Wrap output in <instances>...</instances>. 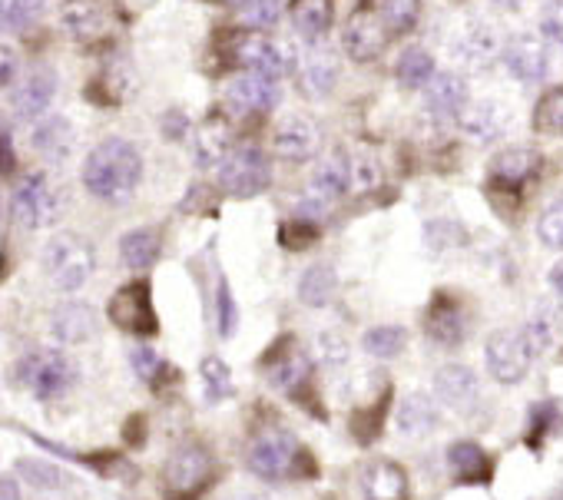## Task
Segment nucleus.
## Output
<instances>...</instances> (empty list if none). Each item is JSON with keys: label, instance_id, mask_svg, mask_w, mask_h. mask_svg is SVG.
Returning a JSON list of instances; mask_svg holds the SVG:
<instances>
[{"label": "nucleus", "instance_id": "3c124183", "mask_svg": "<svg viewBox=\"0 0 563 500\" xmlns=\"http://www.w3.org/2000/svg\"><path fill=\"white\" fill-rule=\"evenodd\" d=\"M282 245H292V248H302V245H309L312 238H316V225L312 222H302V219H296L286 232H282Z\"/></svg>", "mask_w": 563, "mask_h": 500}, {"label": "nucleus", "instance_id": "f8f14e48", "mask_svg": "<svg viewBox=\"0 0 563 500\" xmlns=\"http://www.w3.org/2000/svg\"><path fill=\"white\" fill-rule=\"evenodd\" d=\"M391 31L385 27L382 14L362 0V4L349 14L345 31H342V51L355 60V64H372L385 54Z\"/></svg>", "mask_w": 563, "mask_h": 500}, {"label": "nucleus", "instance_id": "b1692460", "mask_svg": "<svg viewBox=\"0 0 563 500\" xmlns=\"http://www.w3.org/2000/svg\"><path fill=\"white\" fill-rule=\"evenodd\" d=\"M349 186H352V163H349V156L342 149H335V153H329L316 166V173H312V196L322 199V202H335V199H342V192Z\"/></svg>", "mask_w": 563, "mask_h": 500}, {"label": "nucleus", "instance_id": "1a4fd4ad", "mask_svg": "<svg viewBox=\"0 0 563 500\" xmlns=\"http://www.w3.org/2000/svg\"><path fill=\"white\" fill-rule=\"evenodd\" d=\"M533 345L527 338L523 329H500L487 338L484 345V362L494 381L500 385H517L527 378L530 365H533Z\"/></svg>", "mask_w": 563, "mask_h": 500}, {"label": "nucleus", "instance_id": "72a5a7b5", "mask_svg": "<svg viewBox=\"0 0 563 500\" xmlns=\"http://www.w3.org/2000/svg\"><path fill=\"white\" fill-rule=\"evenodd\" d=\"M335 286H339L335 273H332L329 266H316V269H309V273L302 276V282H299V299H302V305H309V309H322V305L332 302Z\"/></svg>", "mask_w": 563, "mask_h": 500}, {"label": "nucleus", "instance_id": "2eb2a0df", "mask_svg": "<svg viewBox=\"0 0 563 500\" xmlns=\"http://www.w3.org/2000/svg\"><path fill=\"white\" fill-rule=\"evenodd\" d=\"M424 332L428 338H434L438 345H457L467 332V312L464 305L448 296V292H438L424 312Z\"/></svg>", "mask_w": 563, "mask_h": 500}, {"label": "nucleus", "instance_id": "4d7b16f0", "mask_svg": "<svg viewBox=\"0 0 563 500\" xmlns=\"http://www.w3.org/2000/svg\"><path fill=\"white\" fill-rule=\"evenodd\" d=\"M140 424H143V414H136L133 421H126L123 437H126V441H133V444H143V427H140Z\"/></svg>", "mask_w": 563, "mask_h": 500}, {"label": "nucleus", "instance_id": "c85d7f7f", "mask_svg": "<svg viewBox=\"0 0 563 500\" xmlns=\"http://www.w3.org/2000/svg\"><path fill=\"white\" fill-rule=\"evenodd\" d=\"M229 153H232V126L222 113H212L196 136V156L202 166H212L222 163Z\"/></svg>", "mask_w": 563, "mask_h": 500}, {"label": "nucleus", "instance_id": "412c9836", "mask_svg": "<svg viewBox=\"0 0 563 500\" xmlns=\"http://www.w3.org/2000/svg\"><path fill=\"white\" fill-rule=\"evenodd\" d=\"M424 97H428V110L431 116L438 120H454L461 116V110L467 107V87L457 74H434L424 87Z\"/></svg>", "mask_w": 563, "mask_h": 500}, {"label": "nucleus", "instance_id": "7c9ffc66", "mask_svg": "<svg viewBox=\"0 0 563 500\" xmlns=\"http://www.w3.org/2000/svg\"><path fill=\"white\" fill-rule=\"evenodd\" d=\"M292 24L302 37L309 41H319L325 37V31L332 27V0H292Z\"/></svg>", "mask_w": 563, "mask_h": 500}, {"label": "nucleus", "instance_id": "bb28decb", "mask_svg": "<svg viewBox=\"0 0 563 500\" xmlns=\"http://www.w3.org/2000/svg\"><path fill=\"white\" fill-rule=\"evenodd\" d=\"M434 388L441 395L444 404L457 408V411H467L474 401H477V378L471 368L464 365H448L434 375Z\"/></svg>", "mask_w": 563, "mask_h": 500}, {"label": "nucleus", "instance_id": "37998d69", "mask_svg": "<svg viewBox=\"0 0 563 500\" xmlns=\"http://www.w3.org/2000/svg\"><path fill=\"white\" fill-rule=\"evenodd\" d=\"M388 398H391V391H385L372 411H368V408H362V411H355V414H352V434H355L362 444H372V441L382 434V427H385V414H388Z\"/></svg>", "mask_w": 563, "mask_h": 500}, {"label": "nucleus", "instance_id": "ddd939ff", "mask_svg": "<svg viewBox=\"0 0 563 500\" xmlns=\"http://www.w3.org/2000/svg\"><path fill=\"white\" fill-rule=\"evenodd\" d=\"M14 219L27 229H41L51 225L60 215V199L54 192V186L47 182L44 173H31L24 176V182L14 189Z\"/></svg>", "mask_w": 563, "mask_h": 500}, {"label": "nucleus", "instance_id": "f3484780", "mask_svg": "<svg viewBox=\"0 0 563 500\" xmlns=\"http://www.w3.org/2000/svg\"><path fill=\"white\" fill-rule=\"evenodd\" d=\"M500 60L523 84H540L547 77V70H550L547 47L537 37H514V41H507L504 51H500Z\"/></svg>", "mask_w": 563, "mask_h": 500}, {"label": "nucleus", "instance_id": "4c0bfd02", "mask_svg": "<svg viewBox=\"0 0 563 500\" xmlns=\"http://www.w3.org/2000/svg\"><path fill=\"white\" fill-rule=\"evenodd\" d=\"M556 427H560V408L553 401L533 404L530 408V418H527V434H523L527 447L530 451H540L543 447V437H550Z\"/></svg>", "mask_w": 563, "mask_h": 500}, {"label": "nucleus", "instance_id": "f704fd0d", "mask_svg": "<svg viewBox=\"0 0 563 500\" xmlns=\"http://www.w3.org/2000/svg\"><path fill=\"white\" fill-rule=\"evenodd\" d=\"M395 74H398L401 87L421 90V87H428V80L434 77V57H431L428 51H421V47H411V51L401 54Z\"/></svg>", "mask_w": 563, "mask_h": 500}, {"label": "nucleus", "instance_id": "9b49d317", "mask_svg": "<svg viewBox=\"0 0 563 500\" xmlns=\"http://www.w3.org/2000/svg\"><path fill=\"white\" fill-rule=\"evenodd\" d=\"M107 319L120 332H130V335H140V338L156 335L159 332V319H156V309H153L150 282L140 279V282H130V286L117 289L110 305H107Z\"/></svg>", "mask_w": 563, "mask_h": 500}, {"label": "nucleus", "instance_id": "09e8293b", "mask_svg": "<svg viewBox=\"0 0 563 500\" xmlns=\"http://www.w3.org/2000/svg\"><path fill=\"white\" fill-rule=\"evenodd\" d=\"M319 358H322L325 365H332V368L345 365V362H349V342H345L342 335H335V332H325V335L319 338Z\"/></svg>", "mask_w": 563, "mask_h": 500}, {"label": "nucleus", "instance_id": "423d86ee", "mask_svg": "<svg viewBox=\"0 0 563 500\" xmlns=\"http://www.w3.org/2000/svg\"><path fill=\"white\" fill-rule=\"evenodd\" d=\"M77 365L54 348H34L18 362V381L41 401H51L77 385Z\"/></svg>", "mask_w": 563, "mask_h": 500}, {"label": "nucleus", "instance_id": "5fc2aeb1", "mask_svg": "<svg viewBox=\"0 0 563 500\" xmlns=\"http://www.w3.org/2000/svg\"><path fill=\"white\" fill-rule=\"evenodd\" d=\"M0 500H21V484H18V477H11V474L0 477Z\"/></svg>", "mask_w": 563, "mask_h": 500}, {"label": "nucleus", "instance_id": "9d476101", "mask_svg": "<svg viewBox=\"0 0 563 500\" xmlns=\"http://www.w3.org/2000/svg\"><path fill=\"white\" fill-rule=\"evenodd\" d=\"M212 484V457L199 444L179 447L163 467V487L169 500H196Z\"/></svg>", "mask_w": 563, "mask_h": 500}, {"label": "nucleus", "instance_id": "39448f33", "mask_svg": "<svg viewBox=\"0 0 563 500\" xmlns=\"http://www.w3.org/2000/svg\"><path fill=\"white\" fill-rule=\"evenodd\" d=\"M44 269L51 276V282L64 292H77L80 286H87V279L93 276L97 256H93V245L80 235H54L44 245Z\"/></svg>", "mask_w": 563, "mask_h": 500}, {"label": "nucleus", "instance_id": "2f4dec72", "mask_svg": "<svg viewBox=\"0 0 563 500\" xmlns=\"http://www.w3.org/2000/svg\"><path fill=\"white\" fill-rule=\"evenodd\" d=\"M438 424V404L428 395H408L398 408V427L401 434H428Z\"/></svg>", "mask_w": 563, "mask_h": 500}, {"label": "nucleus", "instance_id": "473e14b6", "mask_svg": "<svg viewBox=\"0 0 563 500\" xmlns=\"http://www.w3.org/2000/svg\"><path fill=\"white\" fill-rule=\"evenodd\" d=\"M457 57H461L467 67H474V70L490 67L494 57H497V41H494V34H490L487 27H481V24L467 27L464 37H461V44H457Z\"/></svg>", "mask_w": 563, "mask_h": 500}, {"label": "nucleus", "instance_id": "a878e982", "mask_svg": "<svg viewBox=\"0 0 563 500\" xmlns=\"http://www.w3.org/2000/svg\"><path fill=\"white\" fill-rule=\"evenodd\" d=\"M365 500H408V474L395 460H375L365 470Z\"/></svg>", "mask_w": 563, "mask_h": 500}, {"label": "nucleus", "instance_id": "f257e3e1", "mask_svg": "<svg viewBox=\"0 0 563 500\" xmlns=\"http://www.w3.org/2000/svg\"><path fill=\"white\" fill-rule=\"evenodd\" d=\"M143 179V156L133 143L110 136L97 143L84 163V186L107 202H126Z\"/></svg>", "mask_w": 563, "mask_h": 500}, {"label": "nucleus", "instance_id": "bf43d9fd", "mask_svg": "<svg viewBox=\"0 0 563 500\" xmlns=\"http://www.w3.org/2000/svg\"><path fill=\"white\" fill-rule=\"evenodd\" d=\"M219 4H225V8H245L249 0H219Z\"/></svg>", "mask_w": 563, "mask_h": 500}, {"label": "nucleus", "instance_id": "a19ab883", "mask_svg": "<svg viewBox=\"0 0 563 500\" xmlns=\"http://www.w3.org/2000/svg\"><path fill=\"white\" fill-rule=\"evenodd\" d=\"M533 130L540 136H563V87L550 90L533 113Z\"/></svg>", "mask_w": 563, "mask_h": 500}, {"label": "nucleus", "instance_id": "cd10ccee", "mask_svg": "<svg viewBox=\"0 0 563 500\" xmlns=\"http://www.w3.org/2000/svg\"><path fill=\"white\" fill-rule=\"evenodd\" d=\"M34 149L51 159V163H64L74 153V126L64 116H51L34 130Z\"/></svg>", "mask_w": 563, "mask_h": 500}, {"label": "nucleus", "instance_id": "79ce46f5", "mask_svg": "<svg viewBox=\"0 0 563 500\" xmlns=\"http://www.w3.org/2000/svg\"><path fill=\"white\" fill-rule=\"evenodd\" d=\"M378 14H382L385 27H388L391 34H408V31H415V24H418L421 4H418V0H382V4H378Z\"/></svg>", "mask_w": 563, "mask_h": 500}, {"label": "nucleus", "instance_id": "c9c22d12", "mask_svg": "<svg viewBox=\"0 0 563 500\" xmlns=\"http://www.w3.org/2000/svg\"><path fill=\"white\" fill-rule=\"evenodd\" d=\"M44 14V0H0V34L34 27Z\"/></svg>", "mask_w": 563, "mask_h": 500}, {"label": "nucleus", "instance_id": "6e6d98bb", "mask_svg": "<svg viewBox=\"0 0 563 500\" xmlns=\"http://www.w3.org/2000/svg\"><path fill=\"white\" fill-rule=\"evenodd\" d=\"M183 133H186V116L169 113V116H166V136H169V140H179Z\"/></svg>", "mask_w": 563, "mask_h": 500}, {"label": "nucleus", "instance_id": "7ed1b4c3", "mask_svg": "<svg viewBox=\"0 0 563 500\" xmlns=\"http://www.w3.org/2000/svg\"><path fill=\"white\" fill-rule=\"evenodd\" d=\"M262 371L265 378L278 388L286 391L289 398H296L302 408H309L312 414L325 418V411L319 408V395H312V362L302 348H296L292 338L278 342L265 358H262Z\"/></svg>", "mask_w": 563, "mask_h": 500}, {"label": "nucleus", "instance_id": "ea45409f", "mask_svg": "<svg viewBox=\"0 0 563 500\" xmlns=\"http://www.w3.org/2000/svg\"><path fill=\"white\" fill-rule=\"evenodd\" d=\"M199 371H202V385H206V398L209 401H225V398L235 395L232 371H229V365L222 358H216V355L202 358V368Z\"/></svg>", "mask_w": 563, "mask_h": 500}, {"label": "nucleus", "instance_id": "20e7f679", "mask_svg": "<svg viewBox=\"0 0 563 500\" xmlns=\"http://www.w3.org/2000/svg\"><path fill=\"white\" fill-rule=\"evenodd\" d=\"M225 54L235 67L249 74H265L282 80L286 74L296 70V51L289 44H282L268 37L265 31H239L225 41Z\"/></svg>", "mask_w": 563, "mask_h": 500}, {"label": "nucleus", "instance_id": "c03bdc74", "mask_svg": "<svg viewBox=\"0 0 563 500\" xmlns=\"http://www.w3.org/2000/svg\"><path fill=\"white\" fill-rule=\"evenodd\" d=\"M537 235L547 248H563V199H553L540 219H537Z\"/></svg>", "mask_w": 563, "mask_h": 500}, {"label": "nucleus", "instance_id": "49530a36", "mask_svg": "<svg viewBox=\"0 0 563 500\" xmlns=\"http://www.w3.org/2000/svg\"><path fill=\"white\" fill-rule=\"evenodd\" d=\"M216 312H219V335L229 338L235 332V325H239V309H235L232 292H229L225 282H219V289H216Z\"/></svg>", "mask_w": 563, "mask_h": 500}, {"label": "nucleus", "instance_id": "e433bc0d", "mask_svg": "<svg viewBox=\"0 0 563 500\" xmlns=\"http://www.w3.org/2000/svg\"><path fill=\"white\" fill-rule=\"evenodd\" d=\"M362 345H365V352H368L372 358L388 362V358L401 355V348L408 345V332L398 329V325H378V329H368V332H365Z\"/></svg>", "mask_w": 563, "mask_h": 500}, {"label": "nucleus", "instance_id": "6e6552de", "mask_svg": "<svg viewBox=\"0 0 563 500\" xmlns=\"http://www.w3.org/2000/svg\"><path fill=\"white\" fill-rule=\"evenodd\" d=\"M272 182V163L255 146H239L219 163V186L232 199H252Z\"/></svg>", "mask_w": 563, "mask_h": 500}, {"label": "nucleus", "instance_id": "de8ad7c7", "mask_svg": "<svg viewBox=\"0 0 563 500\" xmlns=\"http://www.w3.org/2000/svg\"><path fill=\"white\" fill-rule=\"evenodd\" d=\"M540 34L543 41L563 44V0H550L540 14Z\"/></svg>", "mask_w": 563, "mask_h": 500}, {"label": "nucleus", "instance_id": "f03ea898", "mask_svg": "<svg viewBox=\"0 0 563 500\" xmlns=\"http://www.w3.org/2000/svg\"><path fill=\"white\" fill-rule=\"evenodd\" d=\"M249 467L252 474L265 477V480H309L319 477V464L316 457L286 431H265L252 441L249 447Z\"/></svg>", "mask_w": 563, "mask_h": 500}, {"label": "nucleus", "instance_id": "393cba45", "mask_svg": "<svg viewBox=\"0 0 563 500\" xmlns=\"http://www.w3.org/2000/svg\"><path fill=\"white\" fill-rule=\"evenodd\" d=\"M51 329L64 345H80V342L97 335V312L90 305H84V302H64L54 312Z\"/></svg>", "mask_w": 563, "mask_h": 500}, {"label": "nucleus", "instance_id": "052dcab7", "mask_svg": "<svg viewBox=\"0 0 563 500\" xmlns=\"http://www.w3.org/2000/svg\"><path fill=\"white\" fill-rule=\"evenodd\" d=\"M556 500H563V493H560V497H556Z\"/></svg>", "mask_w": 563, "mask_h": 500}, {"label": "nucleus", "instance_id": "4be33fe9", "mask_svg": "<svg viewBox=\"0 0 563 500\" xmlns=\"http://www.w3.org/2000/svg\"><path fill=\"white\" fill-rule=\"evenodd\" d=\"M540 153L530 146H507L494 156L490 163V176L500 186H523L527 179H533L540 173Z\"/></svg>", "mask_w": 563, "mask_h": 500}, {"label": "nucleus", "instance_id": "603ef678", "mask_svg": "<svg viewBox=\"0 0 563 500\" xmlns=\"http://www.w3.org/2000/svg\"><path fill=\"white\" fill-rule=\"evenodd\" d=\"M18 77V54L0 44V87H8Z\"/></svg>", "mask_w": 563, "mask_h": 500}, {"label": "nucleus", "instance_id": "5701e85b", "mask_svg": "<svg viewBox=\"0 0 563 500\" xmlns=\"http://www.w3.org/2000/svg\"><path fill=\"white\" fill-rule=\"evenodd\" d=\"M448 467L457 484H490V477H494V460L474 441H457L448 451Z\"/></svg>", "mask_w": 563, "mask_h": 500}, {"label": "nucleus", "instance_id": "58836bf2", "mask_svg": "<svg viewBox=\"0 0 563 500\" xmlns=\"http://www.w3.org/2000/svg\"><path fill=\"white\" fill-rule=\"evenodd\" d=\"M18 474H21L31 487H37V490H60V487L67 484V474H64L57 464L37 460V457H21V460H18Z\"/></svg>", "mask_w": 563, "mask_h": 500}, {"label": "nucleus", "instance_id": "4468645a", "mask_svg": "<svg viewBox=\"0 0 563 500\" xmlns=\"http://www.w3.org/2000/svg\"><path fill=\"white\" fill-rule=\"evenodd\" d=\"M225 100L235 113H265L278 103V80L265 74H242L229 84Z\"/></svg>", "mask_w": 563, "mask_h": 500}, {"label": "nucleus", "instance_id": "13d9d810", "mask_svg": "<svg viewBox=\"0 0 563 500\" xmlns=\"http://www.w3.org/2000/svg\"><path fill=\"white\" fill-rule=\"evenodd\" d=\"M550 286L563 296V263H560V266H553V273H550Z\"/></svg>", "mask_w": 563, "mask_h": 500}, {"label": "nucleus", "instance_id": "0eeeda50", "mask_svg": "<svg viewBox=\"0 0 563 500\" xmlns=\"http://www.w3.org/2000/svg\"><path fill=\"white\" fill-rule=\"evenodd\" d=\"M60 18L80 44H103L126 24V14L117 0H67Z\"/></svg>", "mask_w": 563, "mask_h": 500}, {"label": "nucleus", "instance_id": "a211bd4d", "mask_svg": "<svg viewBox=\"0 0 563 500\" xmlns=\"http://www.w3.org/2000/svg\"><path fill=\"white\" fill-rule=\"evenodd\" d=\"M457 120H461V130H464L471 140H477V143H494L497 136L507 133V126H510V110L500 107V103H494V100H477V103L464 107Z\"/></svg>", "mask_w": 563, "mask_h": 500}, {"label": "nucleus", "instance_id": "a18cd8bd", "mask_svg": "<svg viewBox=\"0 0 563 500\" xmlns=\"http://www.w3.org/2000/svg\"><path fill=\"white\" fill-rule=\"evenodd\" d=\"M278 18H282V4H278V0H249V4H245V24L255 27V31L275 27Z\"/></svg>", "mask_w": 563, "mask_h": 500}, {"label": "nucleus", "instance_id": "aec40b11", "mask_svg": "<svg viewBox=\"0 0 563 500\" xmlns=\"http://www.w3.org/2000/svg\"><path fill=\"white\" fill-rule=\"evenodd\" d=\"M54 97H57V74L41 67L11 93V107L21 120H34L54 103Z\"/></svg>", "mask_w": 563, "mask_h": 500}, {"label": "nucleus", "instance_id": "dca6fc26", "mask_svg": "<svg viewBox=\"0 0 563 500\" xmlns=\"http://www.w3.org/2000/svg\"><path fill=\"white\" fill-rule=\"evenodd\" d=\"M275 153L282 159H292V163H306L316 156L319 143H322V133L316 123H309L306 116H286L278 126H275Z\"/></svg>", "mask_w": 563, "mask_h": 500}, {"label": "nucleus", "instance_id": "8fccbe9b", "mask_svg": "<svg viewBox=\"0 0 563 500\" xmlns=\"http://www.w3.org/2000/svg\"><path fill=\"white\" fill-rule=\"evenodd\" d=\"M130 362H133V368H136V375H140L143 381H156V375H159V368H163L159 355H156L153 348H146V345L133 348Z\"/></svg>", "mask_w": 563, "mask_h": 500}, {"label": "nucleus", "instance_id": "864d4df0", "mask_svg": "<svg viewBox=\"0 0 563 500\" xmlns=\"http://www.w3.org/2000/svg\"><path fill=\"white\" fill-rule=\"evenodd\" d=\"M14 146H11V136L4 130V123H0V173H11L14 169Z\"/></svg>", "mask_w": 563, "mask_h": 500}, {"label": "nucleus", "instance_id": "c756f323", "mask_svg": "<svg viewBox=\"0 0 563 500\" xmlns=\"http://www.w3.org/2000/svg\"><path fill=\"white\" fill-rule=\"evenodd\" d=\"M159 248L163 245H159V235L153 229H136V232H126L120 238V259H123L126 269L143 273L159 259Z\"/></svg>", "mask_w": 563, "mask_h": 500}, {"label": "nucleus", "instance_id": "6ab92c4d", "mask_svg": "<svg viewBox=\"0 0 563 500\" xmlns=\"http://www.w3.org/2000/svg\"><path fill=\"white\" fill-rule=\"evenodd\" d=\"M339 80V57L329 47H312L299 64V84L306 97H329Z\"/></svg>", "mask_w": 563, "mask_h": 500}]
</instances>
